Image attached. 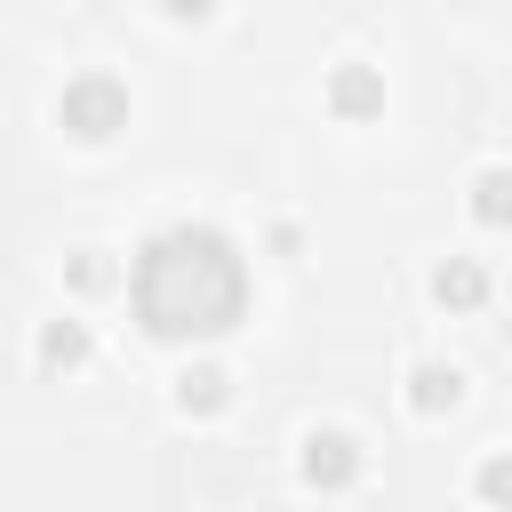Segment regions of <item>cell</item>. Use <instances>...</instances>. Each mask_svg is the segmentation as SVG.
Returning <instances> with one entry per match:
<instances>
[{"label": "cell", "instance_id": "1", "mask_svg": "<svg viewBox=\"0 0 512 512\" xmlns=\"http://www.w3.org/2000/svg\"><path fill=\"white\" fill-rule=\"evenodd\" d=\"M128 304L144 320V336L160 344H192V336H224L248 312V256L232 248V232L216 224H168L136 248L128 264Z\"/></svg>", "mask_w": 512, "mask_h": 512}, {"label": "cell", "instance_id": "2", "mask_svg": "<svg viewBox=\"0 0 512 512\" xmlns=\"http://www.w3.org/2000/svg\"><path fill=\"white\" fill-rule=\"evenodd\" d=\"M56 128H72L80 144H104L128 128V88L112 72H72L64 96H56Z\"/></svg>", "mask_w": 512, "mask_h": 512}, {"label": "cell", "instance_id": "3", "mask_svg": "<svg viewBox=\"0 0 512 512\" xmlns=\"http://www.w3.org/2000/svg\"><path fill=\"white\" fill-rule=\"evenodd\" d=\"M296 464H304L312 488H352L360 480V440L352 432H304V456Z\"/></svg>", "mask_w": 512, "mask_h": 512}, {"label": "cell", "instance_id": "4", "mask_svg": "<svg viewBox=\"0 0 512 512\" xmlns=\"http://www.w3.org/2000/svg\"><path fill=\"white\" fill-rule=\"evenodd\" d=\"M328 112H336V120H368V112H384V80H376V64H336V72H328Z\"/></svg>", "mask_w": 512, "mask_h": 512}, {"label": "cell", "instance_id": "5", "mask_svg": "<svg viewBox=\"0 0 512 512\" xmlns=\"http://www.w3.org/2000/svg\"><path fill=\"white\" fill-rule=\"evenodd\" d=\"M456 400H464V376H456L448 360H416V368H408V408H416V416H448Z\"/></svg>", "mask_w": 512, "mask_h": 512}, {"label": "cell", "instance_id": "6", "mask_svg": "<svg viewBox=\"0 0 512 512\" xmlns=\"http://www.w3.org/2000/svg\"><path fill=\"white\" fill-rule=\"evenodd\" d=\"M432 296H440L448 312H480V304H488V272H480L472 256H448V264L432 272Z\"/></svg>", "mask_w": 512, "mask_h": 512}, {"label": "cell", "instance_id": "7", "mask_svg": "<svg viewBox=\"0 0 512 512\" xmlns=\"http://www.w3.org/2000/svg\"><path fill=\"white\" fill-rule=\"evenodd\" d=\"M224 400H232V376H224L216 360H192V368L176 376V408H184V416H216Z\"/></svg>", "mask_w": 512, "mask_h": 512}, {"label": "cell", "instance_id": "8", "mask_svg": "<svg viewBox=\"0 0 512 512\" xmlns=\"http://www.w3.org/2000/svg\"><path fill=\"white\" fill-rule=\"evenodd\" d=\"M88 352H96L88 320H48V328H40V368H80Z\"/></svg>", "mask_w": 512, "mask_h": 512}, {"label": "cell", "instance_id": "9", "mask_svg": "<svg viewBox=\"0 0 512 512\" xmlns=\"http://www.w3.org/2000/svg\"><path fill=\"white\" fill-rule=\"evenodd\" d=\"M472 216L496 224V232L512 224V168H480V176H472Z\"/></svg>", "mask_w": 512, "mask_h": 512}, {"label": "cell", "instance_id": "10", "mask_svg": "<svg viewBox=\"0 0 512 512\" xmlns=\"http://www.w3.org/2000/svg\"><path fill=\"white\" fill-rule=\"evenodd\" d=\"M472 488H480V504H496V512H512V456H480V472H472Z\"/></svg>", "mask_w": 512, "mask_h": 512}, {"label": "cell", "instance_id": "11", "mask_svg": "<svg viewBox=\"0 0 512 512\" xmlns=\"http://www.w3.org/2000/svg\"><path fill=\"white\" fill-rule=\"evenodd\" d=\"M112 280H120V272H112V264H104L96 248H88V256H72V288H80V296H104Z\"/></svg>", "mask_w": 512, "mask_h": 512}]
</instances>
